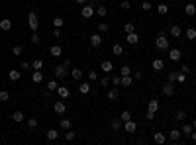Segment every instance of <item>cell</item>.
<instances>
[{"mask_svg": "<svg viewBox=\"0 0 196 145\" xmlns=\"http://www.w3.org/2000/svg\"><path fill=\"white\" fill-rule=\"evenodd\" d=\"M96 12H98L100 18H106V16H108V8L106 6H96Z\"/></svg>", "mask_w": 196, "mask_h": 145, "instance_id": "1f68e13d", "label": "cell"}, {"mask_svg": "<svg viewBox=\"0 0 196 145\" xmlns=\"http://www.w3.org/2000/svg\"><path fill=\"white\" fill-rule=\"evenodd\" d=\"M157 12H159L161 16H167V14H169V6H167V4H163V2L157 4Z\"/></svg>", "mask_w": 196, "mask_h": 145, "instance_id": "4316f807", "label": "cell"}, {"mask_svg": "<svg viewBox=\"0 0 196 145\" xmlns=\"http://www.w3.org/2000/svg\"><path fill=\"white\" fill-rule=\"evenodd\" d=\"M0 30H2V31H10L12 30V20L2 18V20H0Z\"/></svg>", "mask_w": 196, "mask_h": 145, "instance_id": "7c38bea8", "label": "cell"}, {"mask_svg": "<svg viewBox=\"0 0 196 145\" xmlns=\"http://www.w3.org/2000/svg\"><path fill=\"white\" fill-rule=\"evenodd\" d=\"M145 118H147V120H149V122H151V120H153V118H155V112H149V110H147V116H145Z\"/></svg>", "mask_w": 196, "mask_h": 145, "instance_id": "680465c9", "label": "cell"}, {"mask_svg": "<svg viewBox=\"0 0 196 145\" xmlns=\"http://www.w3.org/2000/svg\"><path fill=\"white\" fill-rule=\"evenodd\" d=\"M178 71H181V73H184V74H188V73H190V67H188V65H182V67L178 69Z\"/></svg>", "mask_w": 196, "mask_h": 145, "instance_id": "11a10c76", "label": "cell"}, {"mask_svg": "<svg viewBox=\"0 0 196 145\" xmlns=\"http://www.w3.org/2000/svg\"><path fill=\"white\" fill-rule=\"evenodd\" d=\"M28 26H30L32 31H37V28H39V22H37V16H35V12H33V10L28 14Z\"/></svg>", "mask_w": 196, "mask_h": 145, "instance_id": "7a4b0ae2", "label": "cell"}, {"mask_svg": "<svg viewBox=\"0 0 196 145\" xmlns=\"http://www.w3.org/2000/svg\"><path fill=\"white\" fill-rule=\"evenodd\" d=\"M141 8H143L145 12H149V10H151V8H153V4L149 2V0H143V4H141Z\"/></svg>", "mask_w": 196, "mask_h": 145, "instance_id": "f907efd6", "label": "cell"}, {"mask_svg": "<svg viewBox=\"0 0 196 145\" xmlns=\"http://www.w3.org/2000/svg\"><path fill=\"white\" fill-rule=\"evenodd\" d=\"M110 127L114 131H120V130H124V122H122V120H112V122H110Z\"/></svg>", "mask_w": 196, "mask_h": 145, "instance_id": "2e32d148", "label": "cell"}, {"mask_svg": "<svg viewBox=\"0 0 196 145\" xmlns=\"http://www.w3.org/2000/svg\"><path fill=\"white\" fill-rule=\"evenodd\" d=\"M122 84L124 86H131L133 84V77H130V74H128V77H122Z\"/></svg>", "mask_w": 196, "mask_h": 145, "instance_id": "8d00e7d4", "label": "cell"}, {"mask_svg": "<svg viewBox=\"0 0 196 145\" xmlns=\"http://www.w3.org/2000/svg\"><path fill=\"white\" fill-rule=\"evenodd\" d=\"M53 110H55V114H65V112H67V106H65L63 98H59V100L53 104Z\"/></svg>", "mask_w": 196, "mask_h": 145, "instance_id": "5b68a950", "label": "cell"}, {"mask_svg": "<svg viewBox=\"0 0 196 145\" xmlns=\"http://www.w3.org/2000/svg\"><path fill=\"white\" fill-rule=\"evenodd\" d=\"M78 92L81 94H88L90 92V84L88 82H81V84H78Z\"/></svg>", "mask_w": 196, "mask_h": 145, "instance_id": "d4e9b609", "label": "cell"}, {"mask_svg": "<svg viewBox=\"0 0 196 145\" xmlns=\"http://www.w3.org/2000/svg\"><path fill=\"white\" fill-rule=\"evenodd\" d=\"M53 73H55V78H57V81H61V78H65V77H67V65H65V63L57 65V67L53 69Z\"/></svg>", "mask_w": 196, "mask_h": 145, "instance_id": "3957f363", "label": "cell"}, {"mask_svg": "<svg viewBox=\"0 0 196 145\" xmlns=\"http://www.w3.org/2000/svg\"><path fill=\"white\" fill-rule=\"evenodd\" d=\"M141 78H143V73H141V71H135V73H133V81H141Z\"/></svg>", "mask_w": 196, "mask_h": 145, "instance_id": "db71d44e", "label": "cell"}, {"mask_svg": "<svg viewBox=\"0 0 196 145\" xmlns=\"http://www.w3.org/2000/svg\"><path fill=\"white\" fill-rule=\"evenodd\" d=\"M177 77H178V71H171L169 73V81L171 82H177Z\"/></svg>", "mask_w": 196, "mask_h": 145, "instance_id": "816d5d0a", "label": "cell"}, {"mask_svg": "<svg viewBox=\"0 0 196 145\" xmlns=\"http://www.w3.org/2000/svg\"><path fill=\"white\" fill-rule=\"evenodd\" d=\"M75 137H77V133H75V131H71V130L65 131V139H67V141H75Z\"/></svg>", "mask_w": 196, "mask_h": 145, "instance_id": "ab89813d", "label": "cell"}, {"mask_svg": "<svg viewBox=\"0 0 196 145\" xmlns=\"http://www.w3.org/2000/svg\"><path fill=\"white\" fill-rule=\"evenodd\" d=\"M186 37H188V39H196V30L194 28H188V30H186Z\"/></svg>", "mask_w": 196, "mask_h": 145, "instance_id": "7dc6e473", "label": "cell"}, {"mask_svg": "<svg viewBox=\"0 0 196 145\" xmlns=\"http://www.w3.org/2000/svg\"><path fill=\"white\" fill-rule=\"evenodd\" d=\"M120 120H122V122H128V120H131V114H130V110H124L122 114H120Z\"/></svg>", "mask_w": 196, "mask_h": 145, "instance_id": "b9f144b4", "label": "cell"}, {"mask_svg": "<svg viewBox=\"0 0 196 145\" xmlns=\"http://www.w3.org/2000/svg\"><path fill=\"white\" fill-rule=\"evenodd\" d=\"M57 86H59V82H57V81H49L47 82V90H49V92H55Z\"/></svg>", "mask_w": 196, "mask_h": 145, "instance_id": "836d02e7", "label": "cell"}, {"mask_svg": "<svg viewBox=\"0 0 196 145\" xmlns=\"http://www.w3.org/2000/svg\"><path fill=\"white\" fill-rule=\"evenodd\" d=\"M169 34L173 35V37H181V35H182V30H181V26H178V24L171 26V28H169Z\"/></svg>", "mask_w": 196, "mask_h": 145, "instance_id": "4fadbf2b", "label": "cell"}, {"mask_svg": "<svg viewBox=\"0 0 196 145\" xmlns=\"http://www.w3.org/2000/svg\"><path fill=\"white\" fill-rule=\"evenodd\" d=\"M192 130H194V127H192V124H184V126L181 127L182 135H188V137H190V133H192Z\"/></svg>", "mask_w": 196, "mask_h": 145, "instance_id": "cb8c5ba5", "label": "cell"}, {"mask_svg": "<svg viewBox=\"0 0 196 145\" xmlns=\"http://www.w3.org/2000/svg\"><path fill=\"white\" fill-rule=\"evenodd\" d=\"M32 81L35 82V84L43 82V73H41V71H33V73H32Z\"/></svg>", "mask_w": 196, "mask_h": 145, "instance_id": "ac0fdd59", "label": "cell"}, {"mask_svg": "<svg viewBox=\"0 0 196 145\" xmlns=\"http://www.w3.org/2000/svg\"><path fill=\"white\" fill-rule=\"evenodd\" d=\"M59 127H61V130H71V127H73V122H71V120L69 118H63V120H61V122H59Z\"/></svg>", "mask_w": 196, "mask_h": 145, "instance_id": "d6986e66", "label": "cell"}, {"mask_svg": "<svg viewBox=\"0 0 196 145\" xmlns=\"http://www.w3.org/2000/svg\"><path fill=\"white\" fill-rule=\"evenodd\" d=\"M120 6H122V10H130L131 4H130V0H122V4H120Z\"/></svg>", "mask_w": 196, "mask_h": 145, "instance_id": "f5cc1de1", "label": "cell"}, {"mask_svg": "<svg viewBox=\"0 0 196 145\" xmlns=\"http://www.w3.org/2000/svg\"><path fill=\"white\" fill-rule=\"evenodd\" d=\"M163 94H165V96H173V94H174V82H165V84H163Z\"/></svg>", "mask_w": 196, "mask_h": 145, "instance_id": "8992f818", "label": "cell"}, {"mask_svg": "<svg viewBox=\"0 0 196 145\" xmlns=\"http://www.w3.org/2000/svg\"><path fill=\"white\" fill-rule=\"evenodd\" d=\"M57 94H59V98H63V100H65V98H69L71 96V90H69V86H57Z\"/></svg>", "mask_w": 196, "mask_h": 145, "instance_id": "9c48e42d", "label": "cell"}, {"mask_svg": "<svg viewBox=\"0 0 196 145\" xmlns=\"http://www.w3.org/2000/svg\"><path fill=\"white\" fill-rule=\"evenodd\" d=\"M88 78H90V81H96V78H98V73L96 71H90L88 73Z\"/></svg>", "mask_w": 196, "mask_h": 145, "instance_id": "9f6ffc18", "label": "cell"}, {"mask_svg": "<svg viewBox=\"0 0 196 145\" xmlns=\"http://www.w3.org/2000/svg\"><path fill=\"white\" fill-rule=\"evenodd\" d=\"M190 139H192V141L196 143V131H194V130H192V133H190Z\"/></svg>", "mask_w": 196, "mask_h": 145, "instance_id": "94428289", "label": "cell"}, {"mask_svg": "<svg viewBox=\"0 0 196 145\" xmlns=\"http://www.w3.org/2000/svg\"><path fill=\"white\" fill-rule=\"evenodd\" d=\"M12 120H14V122H16V124H22V122H24V120H26V116H24V114H22V112H20V110H18V112H14V114H12Z\"/></svg>", "mask_w": 196, "mask_h": 145, "instance_id": "7402d4cb", "label": "cell"}, {"mask_svg": "<svg viewBox=\"0 0 196 145\" xmlns=\"http://www.w3.org/2000/svg\"><path fill=\"white\" fill-rule=\"evenodd\" d=\"M0 100L8 102V100H10V92H8V90H0Z\"/></svg>", "mask_w": 196, "mask_h": 145, "instance_id": "7bdbcfd3", "label": "cell"}, {"mask_svg": "<svg viewBox=\"0 0 196 145\" xmlns=\"http://www.w3.org/2000/svg\"><path fill=\"white\" fill-rule=\"evenodd\" d=\"M8 77H10V81H20V77H22V71H18V69H12L10 73H8Z\"/></svg>", "mask_w": 196, "mask_h": 145, "instance_id": "ffe728a7", "label": "cell"}, {"mask_svg": "<svg viewBox=\"0 0 196 145\" xmlns=\"http://www.w3.org/2000/svg\"><path fill=\"white\" fill-rule=\"evenodd\" d=\"M100 86H104V88H108V86H110V77H108V74L100 78Z\"/></svg>", "mask_w": 196, "mask_h": 145, "instance_id": "ee69618b", "label": "cell"}, {"mask_svg": "<svg viewBox=\"0 0 196 145\" xmlns=\"http://www.w3.org/2000/svg\"><path fill=\"white\" fill-rule=\"evenodd\" d=\"M106 96H108V100H116V98L120 96L118 88H116V86H114V88H112V90H108V94H106Z\"/></svg>", "mask_w": 196, "mask_h": 145, "instance_id": "f1b7e54d", "label": "cell"}, {"mask_svg": "<svg viewBox=\"0 0 196 145\" xmlns=\"http://www.w3.org/2000/svg\"><path fill=\"white\" fill-rule=\"evenodd\" d=\"M194 82H196V77H194Z\"/></svg>", "mask_w": 196, "mask_h": 145, "instance_id": "e7e4bbea", "label": "cell"}, {"mask_svg": "<svg viewBox=\"0 0 196 145\" xmlns=\"http://www.w3.org/2000/svg\"><path fill=\"white\" fill-rule=\"evenodd\" d=\"M77 4H81V6H82V4H88V0H77Z\"/></svg>", "mask_w": 196, "mask_h": 145, "instance_id": "6125c7cd", "label": "cell"}, {"mask_svg": "<svg viewBox=\"0 0 196 145\" xmlns=\"http://www.w3.org/2000/svg\"><path fill=\"white\" fill-rule=\"evenodd\" d=\"M100 69H102L106 74L114 73V65H112V61H102V63H100Z\"/></svg>", "mask_w": 196, "mask_h": 145, "instance_id": "8fae6325", "label": "cell"}, {"mask_svg": "<svg viewBox=\"0 0 196 145\" xmlns=\"http://www.w3.org/2000/svg\"><path fill=\"white\" fill-rule=\"evenodd\" d=\"M32 67V63H28V61H24L22 63V69H20V71H26V69H30Z\"/></svg>", "mask_w": 196, "mask_h": 145, "instance_id": "6f0895ef", "label": "cell"}, {"mask_svg": "<svg viewBox=\"0 0 196 145\" xmlns=\"http://www.w3.org/2000/svg\"><path fill=\"white\" fill-rule=\"evenodd\" d=\"M181 135H182V131L178 130V127H174L173 131L169 133V141H173V143H177V141H181Z\"/></svg>", "mask_w": 196, "mask_h": 145, "instance_id": "ba28073f", "label": "cell"}, {"mask_svg": "<svg viewBox=\"0 0 196 145\" xmlns=\"http://www.w3.org/2000/svg\"><path fill=\"white\" fill-rule=\"evenodd\" d=\"M153 141H155V143H159V145H163V143L167 141L165 133H161V131H155V133H153Z\"/></svg>", "mask_w": 196, "mask_h": 145, "instance_id": "9a60e30c", "label": "cell"}, {"mask_svg": "<svg viewBox=\"0 0 196 145\" xmlns=\"http://www.w3.org/2000/svg\"><path fill=\"white\" fill-rule=\"evenodd\" d=\"M49 53H51V57H61V53H63V49H61L59 45H53V47L49 49Z\"/></svg>", "mask_w": 196, "mask_h": 145, "instance_id": "484cf974", "label": "cell"}, {"mask_svg": "<svg viewBox=\"0 0 196 145\" xmlns=\"http://www.w3.org/2000/svg\"><path fill=\"white\" fill-rule=\"evenodd\" d=\"M110 82H112V84H114V86H120V84H122V74H114Z\"/></svg>", "mask_w": 196, "mask_h": 145, "instance_id": "74e56055", "label": "cell"}, {"mask_svg": "<svg viewBox=\"0 0 196 145\" xmlns=\"http://www.w3.org/2000/svg\"><path fill=\"white\" fill-rule=\"evenodd\" d=\"M151 67L155 69V71H163V69H165V61L163 59H153Z\"/></svg>", "mask_w": 196, "mask_h": 145, "instance_id": "e0dca14e", "label": "cell"}, {"mask_svg": "<svg viewBox=\"0 0 196 145\" xmlns=\"http://www.w3.org/2000/svg\"><path fill=\"white\" fill-rule=\"evenodd\" d=\"M28 127H30V130L37 127V118H30V120H28Z\"/></svg>", "mask_w": 196, "mask_h": 145, "instance_id": "681fc988", "label": "cell"}, {"mask_svg": "<svg viewBox=\"0 0 196 145\" xmlns=\"http://www.w3.org/2000/svg\"><path fill=\"white\" fill-rule=\"evenodd\" d=\"M192 127H194V130H196V118L192 120Z\"/></svg>", "mask_w": 196, "mask_h": 145, "instance_id": "be15d7a7", "label": "cell"}, {"mask_svg": "<svg viewBox=\"0 0 196 145\" xmlns=\"http://www.w3.org/2000/svg\"><path fill=\"white\" fill-rule=\"evenodd\" d=\"M124 131H128V133H135V131H137V124L133 122V120L124 122Z\"/></svg>", "mask_w": 196, "mask_h": 145, "instance_id": "277c9868", "label": "cell"}, {"mask_svg": "<svg viewBox=\"0 0 196 145\" xmlns=\"http://www.w3.org/2000/svg\"><path fill=\"white\" fill-rule=\"evenodd\" d=\"M184 14H186V16H196V6H194L192 2L184 6Z\"/></svg>", "mask_w": 196, "mask_h": 145, "instance_id": "44dd1931", "label": "cell"}, {"mask_svg": "<svg viewBox=\"0 0 196 145\" xmlns=\"http://www.w3.org/2000/svg\"><path fill=\"white\" fill-rule=\"evenodd\" d=\"M131 73V69L128 67V65H124V67H120V74H122V77H128V74Z\"/></svg>", "mask_w": 196, "mask_h": 145, "instance_id": "f6af8a7d", "label": "cell"}, {"mask_svg": "<svg viewBox=\"0 0 196 145\" xmlns=\"http://www.w3.org/2000/svg\"><path fill=\"white\" fill-rule=\"evenodd\" d=\"M124 31H126V34H131V31H135V26H133L131 22H126L124 24Z\"/></svg>", "mask_w": 196, "mask_h": 145, "instance_id": "e575fe53", "label": "cell"}, {"mask_svg": "<svg viewBox=\"0 0 196 145\" xmlns=\"http://www.w3.org/2000/svg\"><path fill=\"white\" fill-rule=\"evenodd\" d=\"M174 120H177V122H184V120H186V112H184V110H177Z\"/></svg>", "mask_w": 196, "mask_h": 145, "instance_id": "f546056e", "label": "cell"}, {"mask_svg": "<svg viewBox=\"0 0 196 145\" xmlns=\"http://www.w3.org/2000/svg\"><path fill=\"white\" fill-rule=\"evenodd\" d=\"M41 67H43V61H41V59H35L32 63V69H35V71H41Z\"/></svg>", "mask_w": 196, "mask_h": 145, "instance_id": "60d3db41", "label": "cell"}, {"mask_svg": "<svg viewBox=\"0 0 196 145\" xmlns=\"http://www.w3.org/2000/svg\"><path fill=\"white\" fill-rule=\"evenodd\" d=\"M126 41H128L130 45H135L137 41H139V35H137L135 31H131V34H126Z\"/></svg>", "mask_w": 196, "mask_h": 145, "instance_id": "5bb4252c", "label": "cell"}, {"mask_svg": "<svg viewBox=\"0 0 196 145\" xmlns=\"http://www.w3.org/2000/svg\"><path fill=\"white\" fill-rule=\"evenodd\" d=\"M177 2H178V0H177Z\"/></svg>", "mask_w": 196, "mask_h": 145, "instance_id": "03108f58", "label": "cell"}, {"mask_svg": "<svg viewBox=\"0 0 196 145\" xmlns=\"http://www.w3.org/2000/svg\"><path fill=\"white\" fill-rule=\"evenodd\" d=\"M53 37H61V30H59V28H55V30H53Z\"/></svg>", "mask_w": 196, "mask_h": 145, "instance_id": "91938a15", "label": "cell"}, {"mask_svg": "<svg viewBox=\"0 0 196 145\" xmlns=\"http://www.w3.org/2000/svg\"><path fill=\"white\" fill-rule=\"evenodd\" d=\"M57 137H59V131H57V130H49L47 131V139H49V141H55Z\"/></svg>", "mask_w": 196, "mask_h": 145, "instance_id": "4dcf8cb0", "label": "cell"}, {"mask_svg": "<svg viewBox=\"0 0 196 145\" xmlns=\"http://www.w3.org/2000/svg\"><path fill=\"white\" fill-rule=\"evenodd\" d=\"M71 77L75 78V81H81L82 78V69H78V67H75L73 71H71Z\"/></svg>", "mask_w": 196, "mask_h": 145, "instance_id": "603a6c76", "label": "cell"}, {"mask_svg": "<svg viewBox=\"0 0 196 145\" xmlns=\"http://www.w3.org/2000/svg\"><path fill=\"white\" fill-rule=\"evenodd\" d=\"M181 57H182V53H181V49H169V59L171 61H174V63H177V61H181Z\"/></svg>", "mask_w": 196, "mask_h": 145, "instance_id": "52a82bcc", "label": "cell"}, {"mask_svg": "<svg viewBox=\"0 0 196 145\" xmlns=\"http://www.w3.org/2000/svg\"><path fill=\"white\" fill-rule=\"evenodd\" d=\"M90 45H92L94 49H98L100 45H102V37H100V34H92L90 35Z\"/></svg>", "mask_w": 196, "mask_h": 145, "instance_id": "30bf717a", "label": "cell"}, {"mask_svg": "<svg viewBox=\"0 0 196 145\" xmlns=\"http://www.w3.org/2000/svg\"><path fill=\"white\" fill-rule=\"evenodd\" d=\"M147 108H149V112H157V110H159V100H155V98H153V100H149Z\"/></svg>", "mask_w": 196, "mask_h": 145, "instance_id": "83f0119b", "label": "cell"}, {"mask_svg": "<svg viewBox=\"0 0 196 145\" xmlns=\"http://www.w3.org/2000/svg\"><path fill=\"white\" fill-rule=\"evenodd\" d=\"M30 41L33 45H37L39 43V35H37V31H32V35H30Z\"/></svg>", "mask_w": 196, "mask_h": 145, "instance_id": "bcb514c9", "label": "cell"}, {"mask_svg": "<svg viewBox=\"0 0 196 145\" xmlns=\"http://www.w3.org/2000/svg\"><path fill=\"white\" fill-rule=\"evenodd\" d=\"M155 47L161 49V51H169V37H167L165 31H161V34L157 35V39H155Z\"/></svg>", "mask_w": 196, "mask_h": 145, "instance_id": "6da1fadb", "label": "cell"}, {"mask_svg": "<svg viewBox=\"0 0 196 145\" xmlns=\"http://www.w3.org/2000/svg\"><path fill=\"white\" fill-rule=\"evenodd\" d=\"M112 53H114V55H122L124 53V47L120 43H114V47H112Z\"/></svg>", "mask_w": 196, "mask_h": 145, "instance_id": "d6a6232c", "label": "cell"}, {"mask_svg": "<svg viewBox=\"0 0 196 145\" xmlns=\"http://www.w3.org/2000/svg\"><path fill=\"white\" fill-rule=\"evenodd\" d=\"M108 30H110V28H108L106 22H100V24H98V34H106Z\"/></svg>", "mask_w": 196, "mask_h": 145, "instance_id": "f35d334b", "label": "cell"}, {"mask_svg": "<svg viewBox=\"0 0 196 145\" xmlns=\"http://www.w3.org/2000/svg\"><path fill=\"white\" fill-rule=\"evenodd\" d=\"M63 24H65V20L61 18V16H57V18L53 20V26H55V28H61V26H63Z\"/></svg>", "mask_w": 196, "mask_h": 145, "instance_id": "c3c4849f", "label": "cell"}, {"mask_svg": "<svg viewBox=\"0 0 196 145\" xmlns=\"http://www.w3.org/2000/svg\"><path fill=\"white\" fill-rule=\"evenodd\" d=\"M24 53V49H22V45H14L12 47V55H16V57H20Z\"/></svg>", "mask_w": 196, "mask_h": 145, "instance_id": "d590c367", "label": "cell"}]
</instances>
